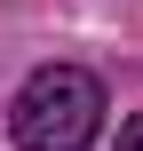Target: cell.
<instances>
[{
	"label": "cell",
	"mask_w": 143,
	"mask_h": 151,
	"mask_svg": "<svg viewBox=\"0 0 143 151\" xmlns=\"http://www.w3.org/2000/svg\"><path fill=\"white\" fill-rule=\"evenodd\" d=\"M8 119H16V143L24 151H88L96 127H103V88L80 64H48V72H32L16 88Z\"/></svg>",
	"instance_id": "obj_1"
},
{
	"label": "cell",
	"mask_w": 143,
	"mask_h": 151,
	"mask_svg": "<svg viewBox=\"0 0 143 151\" xmlns=\"http://www.w3.org/2000/svg\"><path fill=\"white\" fill-rule=\"evenodd\" d=\"M119 151H143V111H135V119H119Z\"/></svg>",
	"instance_id": "obj_2"
}]
</instances>
